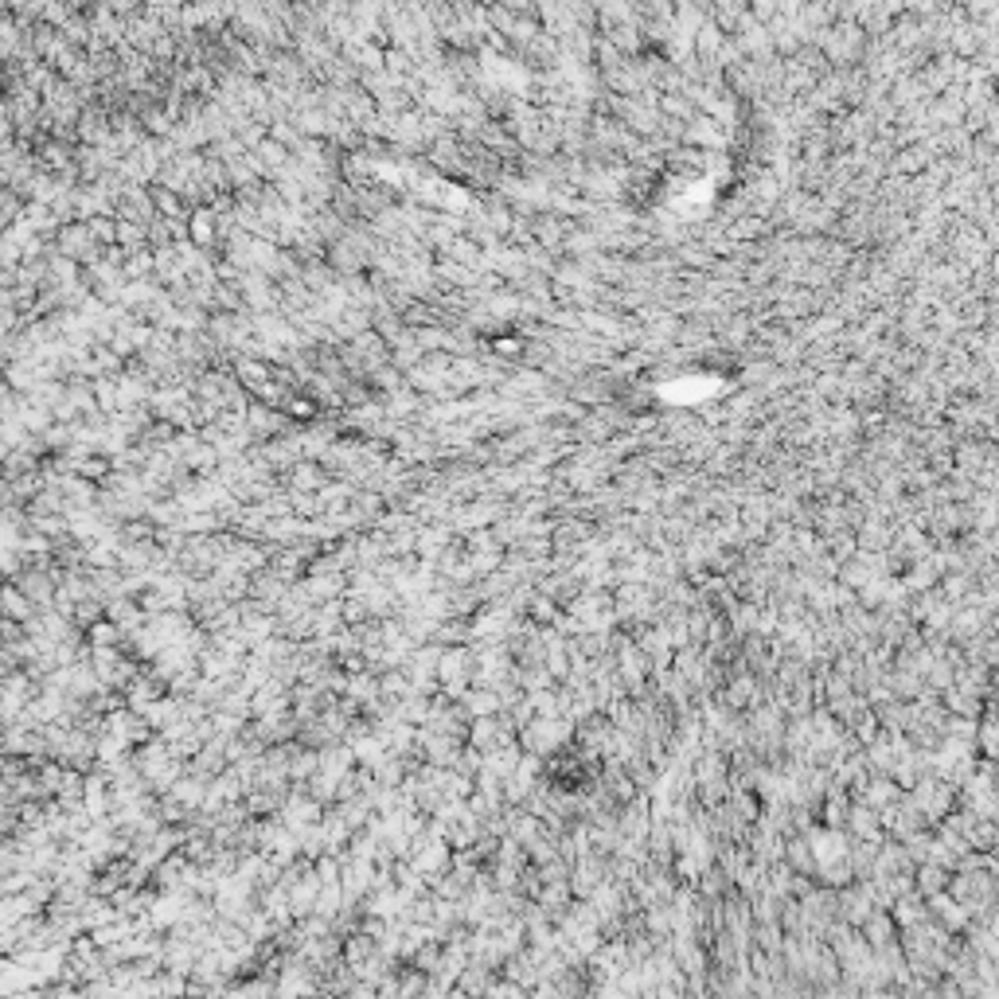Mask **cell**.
<instances>
[{"mask_svg": "<svg viewBox=\"0 0 999 999\" xmlns=\"http://www.w3.org/2000/svg\"><path fill=\"white\" fill-rule=\"evenodd\" d=\"M328 480H332V476H328V469H324L320 461H297L293 469L281 476V485L297 496V492H320L324 485H328Z\"/></svg>", "mask_w": 999, "mask_h": 999, "instance_id": "cell-1", "label": "cell"}, {"mask_svg": "<svg viewBox=\"0 0 999 999\" xmlns=\"http://www.w3.org/2000/svg\"><path fill=\"white\" fill-rule=\"evenodd\" d=\"M35 613H40V605H35L28 593L16 586V582H8V590H5V617H16V621H24V625H28Z\"/></svg>", "mask_w": 999, "mask_h": 999, "instance_id": "cell-2", "label": "cell"}]
</instances>
